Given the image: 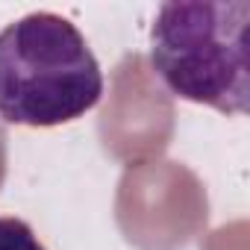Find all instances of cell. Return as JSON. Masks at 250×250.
Wrapping results in <instances>:
<instances>
[{"mask_svg":"<svg viewBox=\"0 0 250 250\" xmlns=\"http://www.w3.org/2000/svg\"><path fill=\"white\" fill-rule=\"evenodd\" d=\"M0 250H47L21 218H0Z\"/></svg>","mask_w":250,"mask_h":250,"instance_id":"cell-3","label":"cell"},{"mask_svg":"<svg viewBox=\"0 0 250 250\" xmlns=\"http://www.w3.org/2000/svg\"><path fill=\"white\" fill-rule=\"evenodd\" d=\"M103 97V71L83 33L56 12H30L0 30V118L59 127Z\"/></svg>","mask_w":250,"mask_h":250,"instance_id":"cell-1","label":"cell"},{"mask_svg":"<svg viewBox=\"0 0 250 250\" xmlns=\"http://www.w3.org/2000/svg\"><path fill=\"white\" fill-rule=\"evenodd\" d=\"M250 3H165L150 30V65L171 94L241 115L247 109Z\"/></svg>","mask_w":250,"mask_h":250,"instance_id":"cell-2","label":"cell"}]
</instances>
